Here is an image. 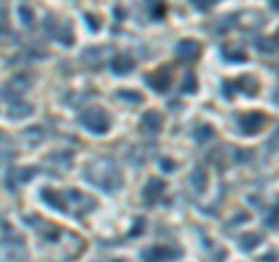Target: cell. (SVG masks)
<instances>
[{"label":"cell","mask_w":279,"mask_h":262,"mask_svg":"<svg viewBox=\"0 0 279 262\" xmlns=\"http://www.w3.org/2000/svg\"><path fill=\"white\" fill-rule=\"evenodd\" d=\"M86 176H89V181L102 186L105 190H116L119 186H121V181H123L121 174L116 172V167L109 160H98L93 167H89Z\"/></svg>","instance_id":"1"},{"label":"cell","mask_w":279,"mask_h":262,"mask_svg":"<svg viewBox=\"0 0 279 262\" xmlns=\"http://www.w3.org/2000/svg\"><path fill=\"white\" fill-rule=\"evenodd\" d=\"M82 126L86 130H91V132H95V134H102V132H107L109 130L112 121H109L107 112L93 107V109H86V112L82 114Z\"/></svg>","instance_id":"2"},{"label":"cell","mask_w":279,"mask_h":262,"mask_svg":"<svg viewBox=\"0 0 279 262\" xmlns=\"http://www.w3.org/2000/svg\"><path fill=\"white\" fill-rule=\"evenodd\" d=\"M179 251L177 249H170V246H151V249L144 251V262H170L172 258H177Z\"/></svg>","instance_id":"3"},{"label":"cell","mask_w":279,"mask_h":262,"mask_svg":"<svg viewBox=\"0 0 279 262\" xmlns=\"http://www.w3.org/2000/svg\"><path fill=\"white\" fill-rule=\"evenodd\" d=\"M266 123V116L261 112H252V114H242L240 116V128L245 134H256Z\"/></svg>","instance_id":"4"},{"label":"cell","mask_w":279,"mask_h":262,"mask_svg":"<svg viewBox=\"0 0 279 262\" xmlns=\"http://www.w3.org/2000/svg\"><path fill=\"white\" fill-rule=\"evenodd\" d=\"M163 190H165V183L161 181V179H149V183H147L142 190V200L147 202V204H156L158 197L163 195Z\"/></svg>","instance_id":"5"},{"label":"cell","mask_w":279,"mask_h":262,"mask_svg":"<svg viewBox=\"0 0 279 262\" xmlns=\"http://www.w3.org/2000/svg\"><path fill=\"white\" fill-rule=\"evenodd\" d=\"M175 51H177V56L182 61H196L198 56H200V44L196 40H182Z\"/></svg>","instance_id":"6"},{"label":"cell","mask_w":279,"mask_h":262,"mask_svg":"<svg viewBox=\"0 0 279 262\" xmlns=\"http://www.w3.org/2000/svg\"><path fill=\"white\" fill-rule=\"evenodd\" d=\"M142 128L147 132H158V130L163 128V116L158 114V112H147L142 116Z\"/></svg>","instance_id":"7"},{"label":"cell","mask_w":279,"mask_h":262,"mask_svg":"<svg viewBox=\"0 0 279 262\" xmlns=\"http://www.w3.org/2000/svg\"><path fill=\"white\" fill-rule=\"evenodd\" d=\"M170 81H172V79L168 77V70H161V72L149 74V86L154 88V91H168Z\"/></svg>","instance_id":"8"},{"label":"cell","mask_w":279,"mask_h":262,"mask_svg":"<svg viewBox=\"0 0 279 262\" xmlns=\"http://www.w3.org/2000/svg\"><path fill=\"white\" fill-rule=\"evenodd\" d=\"M42 197H44L54 209H58V211H65V209H68V200H65V195H61V193H56V190H51V188L44 190Z\"/></svg>","instance_id":"9"},{"label":"cell","mask_w":279,"mask_h":262,"mask_svg":"<svg viewBox=\"0 0 279 262\" xmlns=\"http://www.w3.org/2000/svg\"><path fill=\"white\" fill-rule=\"evenodd\" d=\"M133 67H135V61L128 58V56H116L114 61H112V70H114L116 74H126V72H130Z\"/></svg>","instance_id":"10"},{"label":"cell","mask_w":279,"mask_h":262,"mask_svg":"<svg viewBox=\"0 0 279 262\" xmlns=\"http://www.w3.org/2000/svg\"><path fill=\"white\" fill-rule=\"evenodd\" d=\"M191 181H193L196 190H205L207 188V172H205L203 167H198L196 172H193V176H191Z\"/></svg>","instance_id":"11"},{"label":"cell","mask_w":279,"mask_h":262,"mask_svg":"<svg viewBox=\"0 0 279 262\" xmlns=\"http://www.w3.org/2000/svg\"><path fill=\"white\" fill-rule=\"evenodd\" d=\"M30 112H33V107H30V105H26V102H12V107H9V114L14 116V119H21V116L23 114H30Z\"/></svg>","instance_id":"12"},{"label":"cell","mask_w":279,"mask_h":262,"mask_svg":"<svg viewBox=\"0 0 279 262\" xmlns=\"http://www.w3.org/2000/svg\"><path fill=\"white\" fill-rule=\"evenodd\" d=\"M149 5H151V16L154 19H161L165 14V2L163 0H149Z\"/></svg>","instance_id":"13"},{"label":"cell","mask_w":279,"mask_h":262,"mask_svg":"<svg viewBox=\"0 0 279 262\" xmlns=\"http://www.w3.org/2000/svg\"><path fill=\"white\" fill-rule=\"evenodd\" d=\"M214 137V128L212 126H200V130L196 132V141H207Z\"/></svg>","instance_id":"14"},{"label":"cell","mask_w":279,"mask_h":262,"mask_svg":"<svg viewBox=\"0 0 279 262\" xmlns=\"http://www.w3.org/2000/svg\"><path fill=\"white\" fill-rule=\"evenodd\" d=\"M259 242H261L259 232H254V235H245L242 237V249H254V246H259Z\"/></svg>","instance_id":"15"},{"label":"cell","mask_w":279,"mask_h":262,"mask_svg":"<svg viewBox=\"0 0 279 262\" xmlns=\"http://www.w3.org/2000/svg\"><path fill=\"white\" fill-rule=\"evenodd\" d=\"M19 12H21V19H23V26H28V28L33 26V9L28 5H21Z\"/></svg>","instance_id":"16"},{"label":"cell","mask_w":279,"mask_h":262,"mask_svg":"<svg viewBox=\"0 0 279 262\" xmlns=\"http://www.w3.org/2000/svg\"><path fill=\"white\" fill-rule=\"evenodd\" d=\"M119 98H121V100H128V102H142V95L133 93V91H121Z\"/></svg>","instance_id":"17"},{"label":"cell","mask_w":279,"mask_h":262,"mask_svg":"<svg viewBox=\"0 0 279 262\" xmlns=\"http://www.w3.org/2000/svg\"><path fill=\"white\" fill-rule=\"evenodd\" d=\"M259 49L261 51H275V49H277V42H263V40H259Z\"/></svg>","instance_id":"18"},{"label":"cell","mask_w":279,"mask_h":262,"mask_svg":"<svg viewBox=\"0 0 279 262\" xmlns=\"http://www.w3.org/2000/svg\"><path fill=\"white\" fill-rule=\"evenodd\" d=\"M268 148H270V151H277V148H279V128H277V132L268 139Z\"/></svg>","instance_id":"19"},{"label":"cell","mask_w":279,"mask_h":262,"mask_svg":"<svg viewBox=\"0 0 279 262\" xmlns=\"http://www.w3.org/2000/svg\"><path fill=\"white\" fill-rule=\"evenodd\" d=\"M196 77H193V74H186V84H184V91L186 93H189V91H196Z\"/></svg>","instance_id":"20"},{"label":"cell","mask_w":279,"mask_h":262,"mask_svg":"<svg viewBox=\"0 0 279 262\" xmlns=\"http://www.w3.org/2000/svg\"><path fill=\"white\" fill-rule=\"evenodd\" d=\"M5 19H7V14H5V9H2V7H0V33H2V30H5V28H7Z\"/></svg>","instance_id":"21"},{"label":"cell","mask_w":279,"mask_h":262,"mask_svg":"<svg viewBox=\"0 0 279 262\" xmlns=\"http://www.w3.org/2000/svg\"><path fill=\"white\" fill-rule=\"evenodd\" d=\"M163 165H165V172H172V167H175V162L170 160H163Z\"/></svg>","instance_id":"22"},{"label":"cell","mask_w":279,"mask_h":262,"mask_svg":"<svg viewBox=\"0 0 279 262\" xmlns=\"http://www.w3.org/2000/svg\"><path fill=\"white\" fill-rule=\"evenodd\" d=\"M273 7L275 9H279V0H273Z\"/></svg>","instance_id":"23"},{"label":"cell","mask_w":279,"mask_h":262,"mask_svg":"<svg viewBox=\"0 0 279 262\" xmlns=\"http://www.w3.org/2000/svg\"><path fill=\"white\" fill-rule=\"evenodd\" d=\"M275 100H277V102H279V91H277V98H275Z\"/></svg>","instance_id":"24"},{"label":"cell","mask_w":279,"mask_h":262,"mask_svg":"<svg viewBox=\"0 0 279 262\" xmlns=\"http://www.w3.org/2000/svg\"><path fill=\"white\" fill-rule=\"evenodd\" d=\"M275 40H279V33H277V37H275Z\"/></svg>","instance_id":"25"}]
</instances>
